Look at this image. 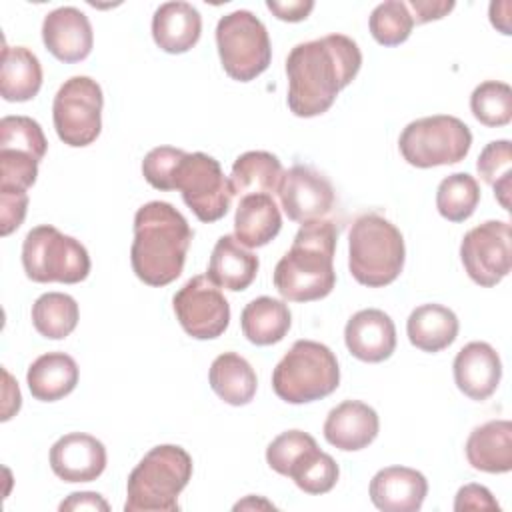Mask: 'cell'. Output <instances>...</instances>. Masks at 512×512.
<instances>
[{
  "instance_id": "cell-8",
  "label": "cell",
  "mask_w": 512,
  "mask_h": 512,
  "mask_svg": "<svg viewBox=\"0 0 512 512\" xmlns=\"http://www.w3.org/2000/svg\"><path fill=\"white\" fill-rule=\"evenodd\" d=\"M216 46L224 72L238 82L254 80L272 60L268 30L250 10H234L218 20Z\"/></svg>"
},
{
  "instance_id": "cell-30",
  "label": "cell",
  "mask_w": 512,
  "mask_h": 512,
  "mask_svg": "<svg viewBox=\"0 0 512 512\" xmlns=\"http://www.w3.org/2000/svg\"><path fill=\"white\" fill-rule=\"evenodd\" d=\"M284 170L280 160L264 150H250L240 154L230 172L232 194H272L278 192Z\"/></svg>"
},
{
  "instance_id": "cell-41",
  "label": "cell",
  "mask_w": 512,
  "mask_h": 512,
  "mask_svg": "<svg viewBox=\"0 0 512 512\" xmlns=\"http://www.w3.org/2000/svg\"><path fill=\"white\" fill-rule=\"evenodd\" d=\"M28 210V190H0V232L12 234L20 228Z\"/></svg>"
},
{
  "instance_id": "cell-35",
  "label": "cell",
  "mask_w": 512,
  "mask_h": 512,
  "mask_svg": "<svg viewBox=\"0 0 512 512\" xmlns=\"http://www.w3.org/2000/svg\"><path fill=\"white\" fill-rule=\"evenodd\" d=\"M470 110L488 128L506 126L512 120V88L498 80L478 84L470 96Z\"/></svg>"
},
{
  "instance_id": "cell-4",
  "label": "cell",
  "mask_w": 512,
  "mask_h": 512,
  "mask_svg": "<svg viewBox=\"0 0 512 512\" xmlns=\"http://www.w3.org/2000/svg\"><path fill=\"white\" fill-rule=\"evenodd\" d=\"M192 478V458L176 444H160L144 454L128 476L126 512H176L178 496Z\"/></svg>"
},
{
  "instance_id": "cell-33",
  "label": "cell",
  "mask_w": 512,
  "mask_h": 512,
  "mask_svg": "<svg viewBox=\"0 0 512 512\" xmlns=\"http://www.w3.org/2000/svg\"><path fill=\"white\" fill-rule=\"evenodd\" d=\"M288 476L306 494H326L336 486L340 468L336 460L330 454L322 452L316 444L296 458Z\"/></svg>"
},
{
  "instance_id": "cell-22",
  "label": "cell",
  "mask_w": 512,
  "mask_h": 512,
  "mask_svg": "<svg viewBox=\"0 0 512 512\" xmlns=\"http://www.w3.org/2000/svg\"><path fill=\"white\" fill-rule=\"evenodd\" d=\"M466 458L474 470L504 474L512 470V422L490 420L476 426L466 440Z\"/></svg>"
},
{
  "instance_id": "cell-17",
  "label": "cell",
  "mask_w": 512,
  "mask_h": 512,
  "mask_svg": "<svg viewBox=\"0 0 512 512\" xmlns=\"http://www.w3.org/2000/svg\"><path fill=\"white\" fill-rule=\"evenodd\" d=\"M344 342L354 358L376 364L392 356L396 348V326L384 310H358L346 322Z\"/></svg>"
},
{
  "instance_id": "cell-28",
  "label": "cell",
  "mask_w": 512,
  "mask_h": 512,
  "mask_svg": "<svg viewBox=\"0 0 512 512\" xmlns=\"http://www.w3.org/2000/svg\"><path fill=\"white\" fill-rule=\"evenodd\" d=\"M208 382L214 394L230 406L248 404L258 386L254 368L236 352H224L214 358L208 370Z\"/></svg>"
},
{
  "instance_id": "cell-24",
  "label": "cell",
  "mask_w": 512,
  "mask_h": 512,
  "mask_svg": "<svg viewBox=\"0 0 512 512\" xmlns=\"http://www.w3.org/2000/svg\"><path fill=\"white\" fill-rule=\"evenodd\" d=\"M282 228L280 208L270 194L242 196L234 216V238L246 248L272 242Z\"/></svg>"
},
{
  "instance_id": "cell-7",
  "label": "cell",
  "mask_w": 512,
  "mask_h": 512,
  "mask_svg": "<svg viewBox=\"0 0 512 512\" xmlns=\"http://www.w3.org/2000/svg\"><path fill=\"white\" fill-rule=\"evenodd\" d=\"M22 266L32 282L78 284L90 274V256L80 240L40 224L22 242Z\"/></svg>"
},
{
  "instance_id": "cell-46",
  "label": "cell",
  "mask_w": 512,
  "mask_h": 512,
  "mask_svg": "<svg viewBox=\"0 0 512 512\" xmlns=\"http://www.w3.org/2000/svg\"><path fill=\"white\" fill-rule=\"evenodd\" d=\"M510 2H492L490 4V22L502 32L510 34Z\"/></svg>"
},
{
  "instance_id": "cell-13",
  "label": "cell",
  "mask_w": 512,
  "mask_h": 512,
  "mask_svg": "<svg viewBox=\"0 0 512 512\" xmlns=\"http://www.w3.org/2000/svg\"><path fill=\"white\" fill-rule=\"evenodd\" d=\"M174 314L184 332L196 340H212L230 324V304L208 276L190 278L172 298Z\"/></svg>"
},
{
  "instance_id": "cell-37",
  "label": "cell",
  "mask_w": 512,
  "mask_h": 512,
  "mask_svg": "<svg viewBox=\"0 0 512 512\" xmlns=\"http://www.w3.org/2000/svg\"><path fill=\"white\" fill-rule=\"evenodd\" d=\"M0 148H14L24 150L36 156L38 160L44 158L48 142L40 128V124L30 116H4L0 120Z\"/></svg>"
},
{
  "instance_id": "cell-43",
  "label": "cell",
  "mask_w": 512,
  "mask_h": 512,
  "mask_svg": "<svg viewBox=\"0 0 512 512\" xmlns=\"http://www.w3.org/2000/svg\"><path fill=\"white\" fill-rule=\"evenodd\" d=\"M408 10H412V18L414 24H426L430 20H440L444 18L452 8L454 2L452 0H410Z\"/></svg>"
},
{
  "instance_id": "cell-2",
  "label": "cell",
  "mask_w": 512,
  "mask_h": 512,
  "mask_svg": "<svg viewBox=\"0 0 512 512\" xmlns=\"http://www.w3.org/2000/svg\"><path fill=\"white\" fill-rule=\"evenodd\" d=\"M192 236L188 220L172 204L152 200L140 206L130 248L134 274L148 286L174 282L184 270Z\"/></svg>"
},
{
  "instance_id": "cell-23",
  "label": "cell",
  "mask_w": 512,
  "mask_h": 512,
  "mask_svg": "<svg viewBox=\"0 0 512 512\" xmlns=\"http://www.w3.org/2000/svg\"><path fill=\"white\" fill-rule=\"evenodd\" d=\"M258 256L242 246L234 236L224 234L214 244L206 276L224 290H246L258 274Z\"/></svg>"
},
{
  "instance_id": "cell-27",
  "label": "cell",
  "mask_w": 512,
  "mask_h": 512,
  "mask_svg": "<svg viewBox=\"0 0 512 512\" xmlns=\"http://www.w3.org/2000/svg\"><path fill=\"white\" fill-rule=\"evenodd\" d=\"M456 314L442 304H422L414 308L406 322V334L412 346L422 352H440L458 336Z\"/></svg>"
},
{
  "instance_id": "cell-45",
  "label": "cell",
  "mask_w": 512,
  "mask_h": 512,
  "mask_svg": "<svg viewBox=\"0 0 512 512\" xmlns=\"http://www.w3.org/2000/svg\"><path fill=\"white\" fill-rule=\"evenodd\" d=\"M60 510H102L108 512L110 506L108 502L96 494V492H72L62 504Z\"/></svg>"
},
{
  "instance_id": "cell-10",
  "label": "cell",
  "mask_w": 512,
  "mask_h": 512,
  "mask_svg": "<svg viewBox=\"0 0 512 512\" xmlns=\"http://www.w3.org/2000/svg\"><path fill=\"white\" fill-rule=\"evenodd\" d=\"M102 88L90 76H72L56 92L52 102V120L58 138L82 148L92 144L102 130Z\"/></svg>"
},
{
  "instance_id": "cell-15",
  "label": "cell",
  "mask_w": 512,
  "mask_h": 512,
  "mask_svg": "<svg viewBox=\"0 0 512 512\" xmlns=\"http://www.w3.org/2000/svg\"><path fill=\"white\" fill-rule=\"evenodd\" d=\"M42 40L46 50L60 62L74 64L92 52L94 32L88 16L74 8L62 6L44 16Z\"/></svg>"
},
{
  "instance_id": "cell-26",
  "label": "cell",
  "mask_w": 512,
  "mask_h": 512,
  "mask_svg": "<svg viewBox=\"0 0 512 512\" xmlns=\"http://www.w3.org/2000/svg\"><path fill=\"white\" fill-rule=\"evenodd\" d=\"M42 86V66L26 46H2L0 94L6 102H28Z\"/></svg>"
},
{
  "instance_id": "cell-1",
  "label": "cell",
  "mask_w": 512,
  "mask_h": 512,
  "mask_svg": "<svg viewBox=\"0 0 512 512\" xmlns=\"http://www.w3.org/2000/svg\"><path fill=\"white\" fill-rule=\"evenodd\" d=\"M362 66L358 44L344 34H328L296 44L286 58L288 108L294 116L324 114Z\"/></svg>"
},
{
  "instance_id": "cell-42",
  "label": "cell",
  "mask_w": 512,
  "mask_h": 512,
  "mask_svg": "<svg viewBox=\"0 0 512 512\" xmlns=\"http://www.w3.org/2000/svg\"><path fill=\"white\" fill-rule=\"evenodd\" d=\"M454 510L456 512H466V510H500V504L492 496V492L482 486V484H466L456 492L454 500Z\"/></svg>"
},
{
  "instance_id": "cell-14",
  "label": "cell",
  "mask_w": 512,
  "mask_h": 512,
  "mask_svg": "<svg viewBox=\"0 0 512 512\" xmlns=\"http://www.w3.org/2000/svg\"><path fill=\"white\" fill-rule=\"evenodd\" d=\"M278 198L284 214L300 224L322 220L334 208L330 180L304 164H296L282 174Z\"/></svg>"
},
{
  "instance_id": "cell-16",
  "label": "cell",
  "mask_w": 512,
  "mask_h": 512,
  "mask_svg": "<svg viewBox=\"0 0 512 512\" xmlns=\"http://www.w3.org/2000/svg\"><path fill=\"white\" fill-rule=\"evenodd\" d=\"M50 468L64 482H92L106 468V448L90 434H64L50 448Z\"/></svg>"
},
{
  "instance_id": "cell-20",
  "label": "cell",
  "mask_w": 512,
  "mask_h": 512,
  "mask_svg": "<svg viewBox=\"0 0 512 512\" xmlns=\"http://www.w3.org/2000/svg\"><path fill=\"white\" fill-rule=\"evenodd\" d=\"M380 430L378 414L360 400H344L332 408L324 422V438L338 450L356 452L374 442Z\"/></svg>"
},
{
  "instance_id": "cell-19",
  "label": "cell",
  "mask_w": 512,
  "mask_h": 512,
  "mask_svg": "<svg viewBox=\"0 0 512 512\" xmlns=\"http://www.w3.org/2000/svg\"><path fill=\"white\" fill-rule=\"evenodd\" d=\"M454 382L470 400L490 398L502 378V362L488 342H468L454 358Z\"/></svg>"
},
{
  "instance_id": "cell-18",
  "label": "cell",
  "mask_w": 512,
  "mask_h": 512,
  "mask_svg": "<svg viewBox=\"0 0 512 512\" xmlns=\"http://www.w3.org/2000/svg\"><path fill=\"white\" fill-rule=\"evenodd\" d=\"M370 500L384 512H416L428 494V480L422 472L406 466H388L370 480Z\"/></svg>"
},
{
  "instance_id": "cell-5",
  "label": "cell",
  "mask_w": 512,
  "mask_h": 512,
  "mask_svg": "<svg viewBox=\"0 0 512 512\" xmlns=\"http://www.w3.org/2000/svg\"><path fill=\"white\" fill-rule=\"evenodd\" d=\"M402 232L382 214L358 216L348 234V268L352 278L368 288L392 284L404 268Z\"/></svg>"
},
{
  "instance_id": "cell-39",
  "label": "cell",
  "mask_w": 512,
  "mask_h": 512,
  "mask_svg": "<svg viewBox=\"0 0 512 512\" xmlns=\"http://www.w3.org/2000/svg\"><path fill=\"white\" fill-rule=\"evenodd\" d=\"M312 446H316V440L310 434L302 430H286L268 444L266 462L274 472L288 476L296 458Z\"/></svg>"
},
{
  "instance_id": "cell-3",
  "label": "cell",
  "mask_w": 512,
  "mask_h": 512,
  "mask_svg": "<svg viewBox=\"0 0 512 512\" xmlns=\"http://www.w3.org/2000/svg\"><path fill=\"white\" fill-rule=\"evenodd\" d=\"M338 230L332 220L304 222L290 250L274 268V288L284 300L312 302L326 298L336 286L334 250Z\"/></svg>"
},
{
  "instance_id": "cell-44",
  "label": "cell",
  "mask_w": 512,
  "mask_h": 512,
  "mask_svg": "<svg viewBox=\"0 0 512 512\" xmlns=\"http://www.w3.org/2000/svg\"><path fill=\"white\" fill-rule=\"evenodd\" d=\"M266 8L284 22H302L308 18V14L314 8L312 0H288V2H280V0H268Z\"/></svg>"
},
{
  "instance_id": "cell-40",
  "label": "cell",
  "mask_w": 512,
  "mask_h": 512,
  "mask_svg": "<svg viewBox=\"0 0 512 512\" xmlns=\"http://www.w3.org/2000/svg\"><path fill=\"white\" fill-rule=\"evenodd\" d=\"M186 152L174 146H156L142 160V174L156 190H174V172Z\"/></svg>"
},
{
  "instance_id": "cell-21",
  "label": "cell",
  "mask_w": 512,
  "mask_h": 512,
  "mask_svg": "<svg viewBox=\"0 0 512 512\" xmlns=\"http://www.w3.org/2000/svg\"><path fill=\"white\" fill-rule=\"evenodd\" d=\"M202 34V16L188 2H164L152 16V38L168 54H184Z\"/></svg>"
},
{
  "instance_id": "cell-11",
  "label": "cell",
  "mask_w": 512,
  "mask_h": 512,
  "mask_svg": "<svg viewBox=\"0 0 512 512\" xmlns=\"http://www.w3.org/2000/svg\"><path fill=\"white\" fill-rule=\"evenodd\" d=\"M174 190H180L184 204L200 222L224 218L234 196L220 162L204 152H186L182 156L174 172Z\"/></svg>"
},
{
  "instance_id": "cell-6",
  "label": "cell",
  "mask_w": 512,
  "mask_h": 512,
  "mask_svg": "<svg viewBox=\"0 0 512 512\" xmlns=\"http://www.w3.org/2000/svg\"><path fill=\"white\" fill-rule=\"evenodd\" d=\"M340 384L334 352L314 340H296L272 372L274 394L288 404H308L330 396Z\"/></svg>"
},
{
  "instance_id": "cell-25",
  "label": "cell",
  "mask_w": 512,
  "mask_h": 512,
  "mask_svg": "<svg viewBox=\"0 0 512 512\" xmlns=\"http://www.w3.org/2000/svg\"><path fill=\"white\" fill-rule=\"evenodd\" d=\"M26 382L30 394L40 402H56L68 396L78 384V364L64 352H48L38 356L28 372Z\"/></svg>"
},
{
  "instance_id": "cell-12",
  "label": "cell",
  "mask_w": 512,
  "mask_h": 512,
  "mask_svg": "<svg viewBox=\"0 0 512 512\" xmlns=\"http://www.w3.org/2000/svg\"><path fill=\"white\" fill-rule=\"evenodd\" d=\"M512 228L504 220H486L470 228L460 242V260L466 274L480 286L502 282L512 264Z\"/></svg>"
},
{
  "instance_id": "cell-36",
  "label": "cell",
  "mask_w": 512,
  "mask_h": 512,
  "mask_svg": "<svg viewBox=\"0 0 512 512\" xmlns=\"http://www.w3.org/2000/svg\"><path fill=\"white\" fill-rule=\"evenodd\" d=\"M368 28L372 38L382 44V46H398L408 40L412 28H414V18L402 0H388L378 4L370 18H368Z\"/></svg>"
},
{
  "instance_id": "cell-31",
  "label": "cell",
  "mask_w": 512,
  "mask_h": 512,
  "mask_svg": "<svg viewBox=\"0 0 512 512\" xmlns=\"http://www.w3.org/2000/svg\"><path fill=\"white\" fill-rule=\"evenodd\" d=\"M78 318L80 310L76 300L64 292H46L32 304V324L40 336L50 340L70 336Z\"/></svg>"
},
{
  "instance_id": "cell-38",
  "label": "cell",
  "mask_w": 512,
  "mask_h": 512,
  "mask_svg": "<svg viewBox=\"0 0 512 512\" xmlns=\"http://www.w3.org/2000/svg\"><path fill=\"white\" fill-rule=\"evenodd\" d=\"M38 162L30 152L0 148V190H28L36 182Z\"/></svg>"
},
{
  "instance_id": "cell-34",
  "label": "cell",
  "mask_w": 512,
  "mask_h": 512,
  "mask_svg": "<svg viewBox=\"0 0 512 512\" xmlns=\"http://www.w3.org/2000/svg\"><path fill=\"white\" fill-rule=\"evenodd\" d=\"M512 144L510 140H492L484 146L478 156L476 170L486 184L494 188V196L504 210H510V188H512Z\"/></svg>"
},
{
  "instance_id": "cell-32",
  "label": "cell",
  "mask_w": 512,
  "mask_h": 512,
  "mask_svg": "<svg viewBox=\"0 0 512 512\" xmlns=\"http://www.w3.org/2000/svg\"><path fill=\"white\" fill-rule=\"evenodd\" d=\"M480 202V186L468 172L446 176L436 190V208L450 222L468 220Z\"/></svg>"
},
{
  "instance_id": "cell-9",
  "label": "cell",
  "mask_w": 512,
  "mask_h": 512,
  "mask_svg": "<svg viewBox=\"0 0 512 512\" xmlns=\"http://www.w3.org/2000/svg\"><path fill=\"white\" fill-rule=\"evenodd\" d=\"M472 146L470 128L456 116L436 114L410 122L398 140L400 154L416 168L448 166L466 158Z\"/></svg>"
},
{
  "instance_id": "cell-29",
  "label": "cell",
  "mask_w": 512,
  "mask_h": 512,
  "mask_svg": "<svg viewBox=\"0 0 512 512\" xmlns=\"http://www.w3.org/2000/svg\"><path fill=\"white\" fill-rule=\"evenodd\" d=\"M292 324V314L284 300L260 296L250 300L242 314L240 326L248 342L256 346H270L280 342Z\"/></svg>"
}]
</instances>
